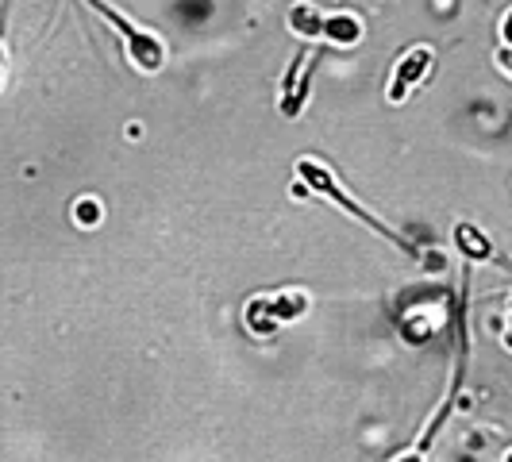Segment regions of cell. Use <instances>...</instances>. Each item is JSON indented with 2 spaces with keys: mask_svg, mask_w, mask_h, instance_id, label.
Listing matches in <instances>:
<instances>
[{
  "mask_svg": "<svg viewBox=\"0 0 512 462\" xmlns=\"http://www.w3.org/2000/svg\"><path fill=\"white\" fill-rule=\"evenodd\" d=\"M297 178H301V189H305V193H316V197L332 201L335 208H343L347 216H355L359 224H366V228L374 231L378 239H389L393 247H401V251H409V255H420V251L412 247L401 231H393L389 224H382L374 212H366V208H362L359 201H355V197H351V193H347V189L335 181V174L324 166V162H316V158H308V154H305V158H297Z\"/></svg>",
  "mask_w": 512,
  "mask_h": 462,
  "instance_id": "1",
  "label": "cell"
},
{
  "mask_svg": "<svg viewBox=\"0 0 512 462\" xmlns=\"http://www.w3.org/2000/svg\"><path fill=\"white\" fill-rule=\"evenodd\" d=\"M505 459H509V462H512V451H505Z\"/></svg>",
  "mask_w": 512,
  "mask_h": 462,
  "instance_id": "14",
  "label": "cell"
},
{
  "mask_svg": "<svg viewBox=\"0 0 512 462\" xmlns=\"http://www.w3.org/2000/svg\"><path fill=\"white\" fill-rule=\"evenodd\" d=\"M455 247H459V251L466 258H474V262H478V258H489V255H493L489 239L478 228H474V224H459V228H455Z\"/></svg>",
  "mask_w": 512,
  "mask_h": 462,
  "instance_id": "8",
  "label": "cell"
},
{
  "mask_svg": "<svg viewBox=\"0 0 512 462\" xmlns=\"http://www.w3.org/2000/svg\"><path fill=\"white\" fill-rule=\"evenodd\" d=\"M89 4H93L104 20L120 31L124 51H128V62L139 70V74H162V70H166L170 51H166V39H162V35H154V31H147V27L131 24L128 16H124L120 8H112L108 0H89Z\"/></svg>",
  "mask_w": 512,
  "mask_h": 462,
  "instance_id": "2",
  "label": "cell"
},
{
  "mask_svg": "<svg viewBox=\"0 0 512 462\" xmlns=\"http://www.w3.org/2000/svg\"><path fill=\"white\" fill-rule=\"evenodd\" d=\"M0 89H4V47H0Z\"/></svg>",
  "mask_w": 512,
  "mask_h": 462,
  "instance_id": "12",
  "label": "cell"
},
{
  "mask_svg": "<svg viewBox=\"0 0 512 462\" xmlns=\"http://www.w3.org/2000/svg\"><path fill=\"white\" fill-rule=\"evenodd\" d=\"M505 347H512V328L505 332Z\"/></svg>",
  "mask_w": 512,
  "mask_h": 462,
  "instance_id": "13",
  "label": "cell"
},
{
  "mask_svg": "<svg viewBox=\"0 0 512 462\" xmlns=\"http://www.w3.org/2000/svg\"><path fill=\"white\" fill-rule=\"evenodd\" d=\"M366 27L355 12H324V31H320V43H328L335 51H351L359 47Z\"/></svg>",
  "mask_w": 512,
  "mask_h": 462,
  "instance_id": "6",
  "label": "cell"
},
{
  "mask_svg": "<svg viewBox=\"0 0 512 462\" xmlns=\"http://www.w3.org/2000/svg\"><path fill=\"white\" fill-rule=\"evenodd\" d=\"M432 66H436V51L428 47V43H420V47H409V51L397 58V66H393V74H389V89H385V101L393 104H405L409 101V93L424 81V77L432 74Z\"/></svg>",
  "mask_w": 512,
  "mask_h": 462,
  "instance_id": "4",
  "label": "cell"
},
{
  "mask_svg": "<svg viewBox=\"0 0 512 462\" xmlns=\"http://www.w3.org/2000/svg\"><path fill=\"white\" fill-rule=\"evenodd\" d=\"M493 66H497V70L512 81V47H497V54H493Z\"/></svg>",
  "mask_w": 512,
  "mask_h": 462,
  "instance_id": "10",
  "label": "cell"
},
{
  "mask_svg": "<svg viewBox=\"0 0 512 462\" xmlns=\"http://www.w3.org/2000/svg\"><path fill=\"white\" fill-rule=\"evenodd\" d=\"M312 66H316V54L312 51H301L297 62L289 66V77H285V85H282L285 120H297V116H301V104H305V97H308V74H312Z\"/></svg>",
  "mask_w": 512,
  "mask_h": 462,
  "instance_id": "5",
  "label": "cell"
},
{
  "mask_svg": "<svg viewBox=\"0 0 512 462\" xmlns=\"http://www.w3.org/2000/svg\"><path fill=\"white\" fill-rule=\"evenodd\" d=\"M497 35H501V47H512V8L501 16V27H497Z\"/></svg>",
  "mask_w": 512,
  "mask_h": 462,
  "instance_id": "11",
  "label": "cell"
},
{
  "mask_svg": "<svg viewBox=\"0 0 512 462\" xmlns=\"http://www.w3.org/2000/svg\"><path fill=\"white\" fill-rule=\"evenodd\" d=\"M285 27L301 39V43H320V31H324V12L316 4H293L289 16H285Z\"/></svg>",
  "mask_w": 512,
  "mask_h": 462,
  "instance_id": "7",
  "label": "cell"
},
{
  "mask_svg": "<svg viewBox=\"0 0 512 462\" xmlns=\"http://www.w3.org/2000/svg\"><path fill=\"white\" fill-rule=\"evenodd\" d=\"M308 308V297L301 289H285V293H270V297H251V305L243 312L247 332L251 335H274L282 324H293Z\"/></svg>",
  "mask_w": 512,
  "mask_h": 462,
  "instance_id": "3",
  "label": "cell"
},
{
  "mask_svg": "<svg viewBox=\"0 0 512 462\" xmlns=\"http://www.w3.org/2000/svg\"><path fill=\"white\" fill-rule=\"evenodd\" d=\"M101 216H104V208L97 197H81L74 205V220L81 224V228H97L101 224Z\"/></svg>",
  "mask_w": 512,
  "mask_h": 462,
  "instance_id": "9",
  "label": "cell"
}]
</instances>
